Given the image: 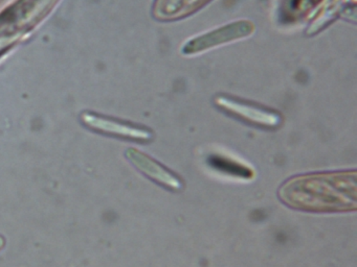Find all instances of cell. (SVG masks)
I'll return each mask as SVG.
<instances>
[{
    "instance_id": "cell-1",
    "label": "cell",
    "mask_w": 357,
    "mask_h": 267,
    "mask_svg": "<svg viewBox=\"0 0 357 267\" xmlns=\"http://www.w3.org/2000/svg\"><path fill=\"white\" fill-rule=\"evenodd\" d=\"M279 195L282 202L296 210H355L356 173L347 171L300 175L284 184Z\"/></svg>"
},
{
    "instance_id": "cell-2",
    "label": "cell",
    "mask_w": 357,
    "mask_h": 267,
    "mask_svg": "<svg viewBox=\"0 0 357 267\" xmlns=\"http://www.w3.org/2000/svg\"><path fill=\"white\" fill-rule=\"evenodd\" d=\"M215 104L221 110L229 113L231 116L237 117L245 122L265 129H275L281 124L282 118L280 114L268 108H261L250 102L234 99L227 96H218Z\"/></svg>"
},
{
    "instance_id": "cell-3",
    "label": "cell",
    "mask_w": 357,
    "mask_h": 267,
    "mask_svg": "<svg viewBox=\"0 0 357 267\" xmlns=\"http://www.w3.org/2000/svg\"><path fill=\"white\" fill-rule=\"evenodd\" d=\"M125 156L142 173L158 185L172 191H179L183 189V181L181 177H177L164 165L150 158L147 154L135 148H128L125 152Z\"/></svg>"
},
{
    "instance_id": "cell-4",
    "label": "cell",
    "mask_w": 357,
    "mask_h": 267,
    "mask_svg": "<svg viewBox=\"0 0 357 267\" xmlns=\"http://www.w3.org/2000/svg\"><path fill=\"white\" fill-rule=\"evenodd\" d=\"M81 118L87 127L108 135L118 136V137L137 140V141H149L153 137V134L145 127L104 118L89 113H85Z\"/></svg>"
},
{
    "instance_id": "cell-5",
    "label": "cell",
    "mask_w": 357,
    "mask_h": 267,
    "mask_svg": "<svg viewBox=\"0 0 357 267\" xmlns=\"http://www.w3.org/2000/svg\"><path fill=\"white\" fill-rule=\"evenodd\" d=\"M252 23L241 21V22L233 23L227 25L223 29H217L213 33H206L202 37L196 38L187 44L183 48V52L185 54H194V52L202 51L206 48L212 47V46L219 45V44L225 43L231 40L239 39V38L245 37L252 33Z\"/></svg>"
},
{
    "instance_id": "cell-6",
    "label": "cell",
    "mask_w": 357,
    "mask_h": 267,
    "mask_svg": "<svg viewBox=\"0 0 357 267\" xmlns=\"http://www.w3.org/2000/svg\"><path fill=\"white\" fill-rule=\"evenodd\" d=\"M6 245V239L3 236H0V250H3V246Z\"/></svg>"
}]
</instances>
